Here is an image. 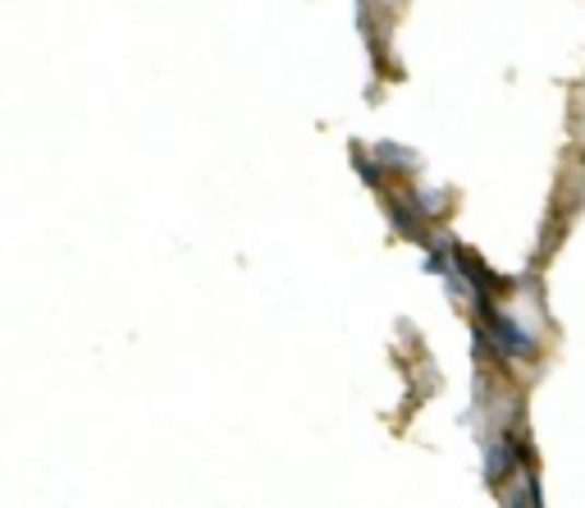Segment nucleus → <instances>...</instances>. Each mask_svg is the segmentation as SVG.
<instances>
[{"label": "nucleus", "mask_w": 585, "mask_h": 508, "mask_svg": "<svg viewBox=\"0 0 585 508\" xmlns=\"http://www.w3.org/2000/svg\"><path fill=\"white\" fill-rule=\"evenodd\" d=\"M507 467V444H494V453H490V467H485V476L490 481H499V472Z\"/></svg>", "instance_id": "nucleus-2"}, {"label": "nucleus", "mask_w": 585, "mask_h": 508, "mask_svg": "<svg viewBox=\"0 0 585 508\" xmlns=\"http://www.w3.org/2000/svg\"><path fill=\"white\" fill-rule=\"evenodd\" d=\"M494 335H499V348L503 353H536V344H530L522 330L513 321H503V316H494Z\"/></svg>", "instance_id": "nucleus-1"}]
</instances>
